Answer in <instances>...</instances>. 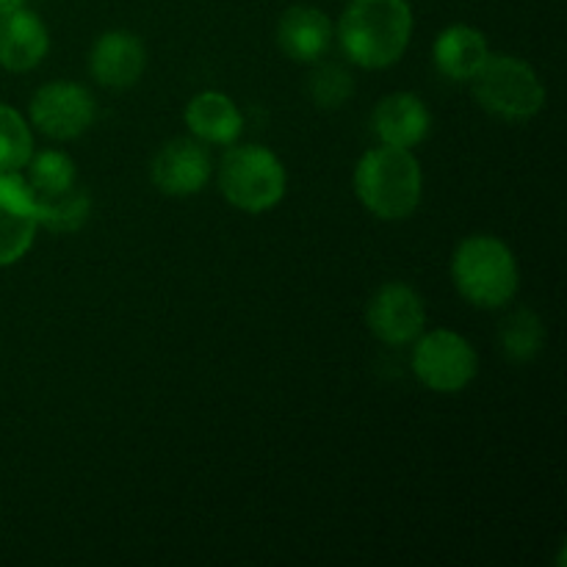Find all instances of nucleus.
I'll use <instances>...</instances> for the list:
<instances>
[{"label": "nucleus", "mask_w": 567, "mask_h": 567, "mask_svg": "<svg viewBox=\"0 0 567 567\" xmlns=\"http://www.w3.org/2000/svg\"><path fill=\"white\" fill-rule=\"evenodd\" d=\"M410 0H349L336 37L352 64L363 70H388L399 64L413 39Z\"/></svg>", "instance_id": "1"}, {"label": "nucleus", "mask_w": 567, "mask_h": 567, "mask_svg": "<svg viewBox=\"0 0 567 567\" xmlns=\"http://www.w3.org/2000/svg\"><path fill=\"white\" fill-rule=\"evenodd\" d=\"M354 194L377 219H410L424 197V175L413 150L391 144L365 150L354 166Z\"/></svg>", "instance_id": "2"}, {"label": "nucleus", "mask_w": 567, "mask_h": 567, "mask_svg": "<svg viewBox=\"0 0 567 567\" xmlns=\"http://www.w3.org/2000/svg\"><path fill=\"white\" fill-rule=\"evenodd\" d=\"M452 282L460 297L474 308H507L520 291L518 258L498 236L474 233L454 249Z\"/></svg>", "instance_id": "3"}, {"label": "nucleus", "mask_w": 567, "mask_h": 567, "mask_svg": "<svg viewBox=\"0 0 567 567\" xmlns=\"http://www.w3.org/2000/svg\"><path fill=\"white\" fill-rule=\"evenodd\" d=\"M288 172L280 155L264 144H236L219 161V192L244 214H266L282 203Z\"/></svg>", "instance_id": "4"}, {"label": "nucleus", "mask_w": 567, "mask_h": 567, "mask_svg": "<svg viewBox=\"0 0 567 567\" xmlns=\"http://www.w3.org/2000/svg\"><path fill=\"white\" fill-rule=\"evenodd\" d=\"M468 83L476 103L504 122H529L546 109V86L540 75L518 55L491 53Z\"/></svg>", "instance_id": "5"}, {"label": "nucleus", "mask_w": 567, "mask_h": 567, "mask_svg": "<svg viewBox=\"0 0 567 567\" xmlns=\"http://www.w3.org/2000/svg\"><path fill=\"white\" fill-rule=\"evenodd\" d=\"M413 365L415 380L435 393H460L480 374V354L465 336L454 330L421 332L415 338Z\"/></svg>", "instance_id": "6"}, {"label": "nucleus", "mask_w": 567, "mask_h": 567, "mask_svg": "<svg viewBox=\"0 0 567 567\" xmlns=\"http://www.w3.org/2000/svg\"><path fill=\"white\" fill-rule=\"evenodd\" d=\"M97 103L81 83L50 81L33 92L28 103V122L53 142H72L92 127Z\"/></svg>", "instance_id": "7"}, {"label": "nucleus", "mask_w": 567, "mask_h": 567, "mask_svg": "<svg viewBox=\"0 0 567 567\" xmlns=\"http://www.w3.org/2000/svg\"><path fill=\"white\" fill-rule=\"evenodd\" d=\"M365 324L374 332L377 341L388 347H408L426 327L424 297L402 280L385 282L369 299Z\"/></svg>", "instance_id": "8"}, {"label": "nucleus", "mask_w": 567, "mask_h": 567, "mask_svg": "<svg viewBox=\"0 0 567 567\" xmlns=\"http://www.w3.org/2000/svg\"><path fill=\"white\" fill-rule=\"evenodd\" d=\"M214 177V158L208 144L194 136L172 138L155 153L150 181L166 197H194Z\"/></svg>", "instance_id": "9"}, {"label": "nucleus", "mask_w": 567, "mask_h": 567, "mask_svg": "<svg viewBox=\"0 0 567 567\" xmlns=\"http://www.w3.org/2000/svg\"><path fill=\"white\" fill-rule=\"evenodd\" d=\"M37 199L20 172H0V269L28 255L37 238Z\"/></svg>", "instance_id": "10"}, {"label": "nucleus", "mask_w": 567, "mask_h": 567, "mask_svg": "<svg viewBox=\"0 0 567 567\" xmlns=\"http://www.w3.org/2000/svg\"><path fill=\"white\" fill-rule=\"evenodd\" d=\"M147 70V48L125 28H114L94 39L89 53V72L105 89H131Z\"/></svg>", "instance_id": "11"}, {"label": "nucleus", "mask_w": 567, "mask_h": 567, "mask_svg": "<svg viewBox=\"0 0 567 567\" xmlns=\"http://www.w3.org/2000/svg\"><path fill=\"white\" fill-rule=\"evenodd\" d=\"M371 131L377 142L391 147L413 150L426 142L432 131V111L419 94L393 92L374 105L371 114Z\"/></svg>", "instance_id": "12"}, {"label": "nucleus", "mask_w": 567, "mask_h": 567, "mask_svg": "<svg viewBox=\"0 0 567 567\" xmlns=\"http://www.w3.org/2000/svg\"><path fill=\"white\" fill-rule=\"evenodd\" d=\"M50 50L48 25L28 6L0 14V66L6 72H28L42 64Z\"/></svg>", "instance_id": "13"}, {"label": "nucleus", "mask_w": 567, "mask_h": 567, "mask_svg": "<svg viewBox=\"0 0 567 567\" xmlns=\"http://www.w3.org/2000/svg\"><path fill=\"white\" fill-rule=\"evenodd\" d=\"M336 25L316 6H291L277 22V44L297 64H316L330 50Z\"/></svg>", "instance_id": "14"}, {"label": "nucleus", "mask_w": 567, "mask_h": 567, "mask_svg": "<svg viewBox=\"0 0 567 567\" xmlns=\"http://www.w3.org/2000/svg\"><path fill=\"white\" fill-rule=\"evenodd\" d=\"M487 55H491V44L485 33L465 22L443 28L432 44V61L437 72L457 83H468L485 66Z\"/></svg>", "instance_id": "15"}, {"label": "nucleus", "mask_w": 567, "mask_h": 567, "mask_svg": "<svg viewBox=\"0 0 567 567\" xmlns=\"http://www.w3.org/2000/svg\"><path fill=\"white\" fill-rule=\"evenodd\" d=\"M183 120H186L188 133L208 147L210 144L230 147L244 131V114L238 105L225 92H214V89L194 94L183 111Z\"/></svg>", "instance_id": "16"}, {"label": "nucleus", "mask_w": 567, "mask_h": 567, "mask_svg": "<svg viewBox=\"0 0 567 567\" xmlns=\"http://www.w3.org/2000/svg\"><path fill=\"white\" fill-rule=\"evenodd\" d=\"M33 199H37L39 227H48V230L61 233V236L81 230L89 221V214H92V197L81 186H72L70 192L53 194V197Z\"/></svg>", "instance_id": "17"}, {"label": "nucleus", "mask_w": 567, "mask_h": 567, "mask_svg": "<svg viewBox=\"0 0 567 567\" xmlns=\"http://www.w3.org/2000/svg\"><path fill=\"white\" fill-rule=\"evenodd\" d=\"M25 183L31 186L33 197H53V194L70 192L78 186V166L61 150H33L31 161L25 164Z\"/></svg>", "instance_id": "18"}, {"label": "nucleus", "mask_w": 567, "mask_h": 567, "mask_svg": "<svg viewBox=\"0 0 567 567\" xmlns=\"http://www.w3.org/2000/svg\"><path fill=\"white\" fill-rule=\"evenodd\" d=\"M546 347V327L535 310H515L502 327V349L513 363H529Z\"/></svg>", "instance_id": "19"}, {"label": "nucleus", "mask_w": 567, "mask_h": 567, "mask_svg": "<svg viewBox=\"0 0 567 567\" xmlns=\"http://www.w3.org/2000/svg\"><path fill=\"white\" fill-rule=\"evenodd\" d=\"M33 155L31 122L11 105L0 103V172H20Z\"/></svg>", "instance_id": "20"}, {"label": "nucleus", "mask_w": 567, "mask_h": 567, "mask_svg": "<svg viewBox=\"0 0 567 567\" xmlns=\"http://www.w3.org/2000/svg\"><path fill=\"white\" fill-rule=\"evenodd\" d=\"M310 97L319 109H341L349 103L354 94V78L347 66L336 64V61H316V70L310 72Z\"/></svg>", "instance_id": "21"}, {"label": "nucleus", "mask_w": 567, "mask_h": 567, "mask_svg": "<svg viewBox=\"0 0 567 567\" xmlns=\"http://www.w3.org/2000/svg\"><path fill=\"white\" fill-rule=\"evenodd\" d=\"M22 6H28V0H0V14H3V11L22 9Z\"/></svg>", "instance_id": "22"}]
</instances>
